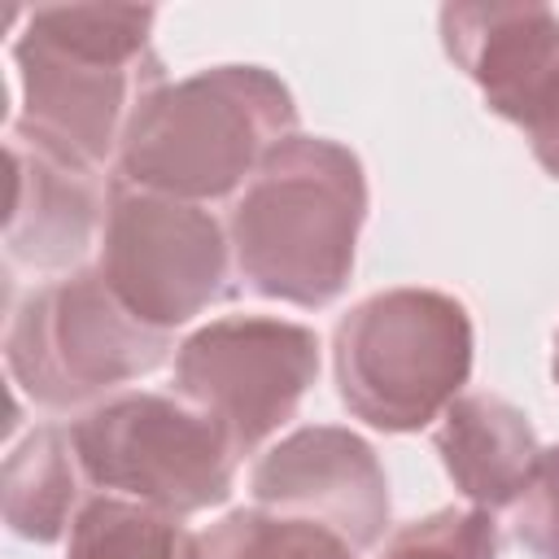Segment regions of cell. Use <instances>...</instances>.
Here are the masks:
<instances>
[{
  "label": "cell",
  "mask_w": 559,
  "mask_h": 559,
  "mask_svg": "<svg viewBox=\"0 0 559 559\" xmlns=\"http://www.w3.org/2000/svg\"><path fill=\"white\" fill-rule=\"evenodd\" d=\"M153 22L148 4L31 9L13 39L17 118L9 131L92 170L118 162L135 105L166 83L148 48Z\"/></svg>",
  "instance_id": "1"
},
{
  "label": "cell",
  "mask_w": 559,
  "mask_h": 559,
  "mask_svg": "<svg viewBox=\"0 0 559 559\" xmlns=\"http://www.w3.org/2000/svg\"><path fill=\"white\" fill-rule=\"evenodd\" d=\"M362 223L367 175L358 153L328 135H288L236 192L231 262L258 297L319 310L349 284Z\"/></svg>",
  "instance_id": "2"
},
{
  "label": "cell",
  "mask_w": 559,
  "mask_h": 559,
  "mask_svg": "<svg viewBox=\"0 0 559 559\" xmlns=\"http://www.w3.org/2000/svg\"><path fill=\"white\" fill-rule=\"evenodd\" d=\"M288 135L297 105L266 66H210L135 105L114 166L135 188L205 205L240 192Z\"/></svg>",
  "instance_id": "3"
},
{
  "label": "cell",
  "mask_w": 559,
  "mask_h": 559,
  "mask_svg": "<svg viewBox=\"0 0 559 559\" xmlns=\"http://www.w3.org/2000/svg\"><path fill=\"white\" fill-rule=\"evenodd\" d=\"M472 354V314L459 297L384 288L349 306L336 323V393L367 428L419 432L463 397Z\"/></svg>",
  "instance_id": "4"
},
{
  "label": "cell",
  "mask_w": 559,
  "mask_h": 559,
  "mask_svg": "<svg viewBox=\"0 0 559 559\" xmlns=\"http://www.w3.org/2000/svg\"><path fill=\"white\" fill-rule=\"evenodd\" d=\"M170 358V336L144 328L96 266L22 297L4 332L13 384L44 411H87Z\"/></svg>",
  "instance_id": "5"
},
{
  "label": "cell",
  "mask_w": 559,
  "mask_h": 559,
  "mask_svg": "<svg viewBox=\"0 0 559 559\" xmlns=\"http://www.w3.org/2000/svg\"><path fill=\"white\" fill-rule=\"evenodd\" d=\"M66 428L87 485L166 515L223 507L236 485L240 454L179 393L127 389L79 411Z\"/></svg>",
  "instance_id": "6"
},
{
  "label": "cell",
  "mask_w": 559,
  "mask_h": 559,
  "mask_svg": "<svg viewBox=\"0 0 559 559\" xmlns=\"http://www.w3.org/2000/svg\"><path fill=\"white\" fill-rule=\"evenodd\" d=\"M96 271L114 297L153 332H175L227 293L231 240L223 223L179 197L109 179Z\"/></svg>",
  "instance_id": "7"
},
{
  "label": "cell",
  "mask_w": 559,
  "mask_h": 559,
  "mask_svg": "<svg viewBox=\"0 0 559 559\" xmlns=\"http://www.w3.org/2000/svg\"><path fill=\"white\" fill-rule=\"evenodd\" d=\"M319 376V336L271 314H227L175 345V393L218 424L245 459L266 445Z\"/></svg>",
  "instance_id": "8"
},
{
  "label": "cell",
  "mask_w": 559,
  "mask_h": 559,
  "mask_svg": "<svg viewBox=\"0 0 559 559\" xmlns=\"http://www.w3.org/2000/svg\"><path fill=\"white\" fill-rule=\"evenodd\" d=\"M253 507L332 528L371 550L389 528V476L376 450L336 424H310L275 441L249 472Z\"/></svg>",
  "instance_id": "9"
},
{
  "label": "cell",
  "mask_w": 559,
  "mask_h": 559,
  "mask_svg": "<svg viewBox=\"0 0 559 559\" xmlns=\"http://www.w3.org/2000/svg\"><path fill=\"white\" fill-rule=\"evenodd\" d=\"M13 205L4 223V258L31 275H70L100 245L109 188L100 170L9 131Z\"/></svg>",
  "instance_id": "10"
},
{
  "label": "cell",
  "mask_w": 559,
  "mask_h": 559,
  "mask_svg": "<svg viewBox=\"0 0 559 559\" xmlns=\"http://www.w3.org/2000/svg\"><path fill=\"white\" fill-rule=\"evenodd\" d=\"M441 44L507 122H520L559 74V13L542 4H445Z\"/></svg>",
  "instance_id": "11"
},
{
  "label": "cell",
  "mask_w": 559,
  "mask_h": 559,
  "mask_svg": "<svg viewBox=\"0 0 559 559\" xmlns=\"http://www.w3.org/2000/svg\"><path fill=\"white\" fill-rule=\"evenodd\" d=\"M437 454L472 507L502 511L520 498L542 445L520 406L498 393H463L441 415Z\"/></svg>",
  "instance_id": "12"
},
{
  "label": "cell",
  "mask_w": 559,
  "mask_h": 559,
  "mask_svg": "<svg viewBox=\"0 0 559 559\" xmlns=\"http://www.w3.org/2000/svg\"><path fill=\"white\" fill-rule=\"evenodd\" d=\"M83 463L74 454L70 428L66 424H44L26 441H17L4 459V524L9 533L26 542H57L70 533L74 515L83 511Z\"/></svg>",
  "instance_id": "13"
},
{
  "label": "cell",
  "mask_w": 559,
  "mask_h": 559,
  "mask_svg": "<svg viewBox=\"0 0 559 559\" xmlns=\"http://www.w3.org/2000/svg\"><path fill=\"white\" fill-rule=\"evenodd\" d=\"M192 533L179 524V515H166L157 507L96 493L83 502L66 533V559H188Z\"/></svg>",
  "instance_id": "14"
},
{
  "label": "cell",
  "mask_w": 559,
  "mask_h": 559,
  "mask_svg": "<svg viewBox=\"0 0 559 559\" xmlns=\"http://www.w3.org/2000/svg\"><path fill=\"white\" fill-rule=\"evenodd\" d=\"M358 550L323 524L280 515L266 507L227 511L218 524L192 537L188 559H354Z\"/></svg>",
  "instance_id": "15"
},
{
  "label": "cell",
  "mask_w": 559,
  "mask_h": 559,
  "mask_svg": "<svg viewBox=\"0 0 559 559\" xmlns=\"http://www.w3.org/2000/svg\"><path fill=\"white\" fill-rule=\"evenodd\" d=\"M380 559H498L493 511L445 507L424 520H411L384 542Z\"/></svg>",
  "instance_id": "16"
},
{
  "label": "cell",
  "mask_w": 559,
  "mask_h": 559,
  "mask_svg": "<svg viewBox=\"0 0 559 559\" xmlns=\"http://www.w3.org/2000/svg\"><path fill=\"white\" fill-rule=\"evenodd\" d=\"M511 533L533 559H559V445H546L511 502Z\"/></svg>",
  "instance_id": "17"
},
{
  "label": "cell",
  "mask_w": 559,
  "mask_h": 559,
  "mask_svg": "<svg viewBox=\"0 0 559 559\" xmlns=\"http://www.w3.org/2000/svg\"><path fill=\"white\" fill-rule=\"evenodd\" d=\"M515 127L528 135V148L542 162V170L550 179H559V74L537 92V100L524 109V118Z\"/></svg>",
  "instance_id": "18"
},
{
  "label": "cell",
  "mask_w": 559,
  "mask_h": 559,
  "mask_svg": "<svg viewBox=\"0 0 559 559\" xmlns=\"http://www.w3.org/2000/svg\"><path fill=\"white\" fill-rule=\"evenodd\" d=\"M550 371H555V384H559V336H555V362H550Z\"/></svg>",
  "instance_id": "19"
}]
</instances>
